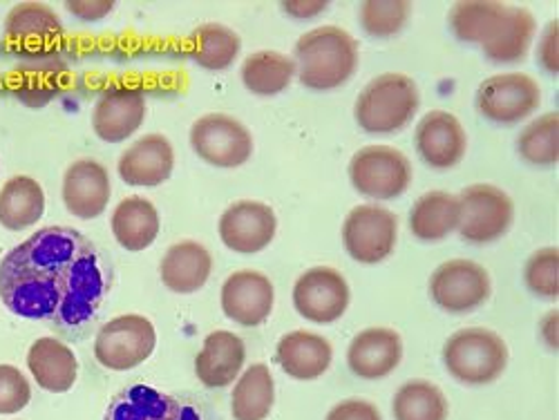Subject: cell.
Instances as JSON below:
<instances>
[{"mask_svg":"<svg viewBox=\"0 0 559 420\" xmlns=\"http://www.w3.org/2000/svg\"><path fill=\"white\" fill-rule=\"evenodd\" d=\"M418 106L421 95L416 83L407 74L388 72L365 85L354 115L367 134H394L412 121Z\"/></svg>","mask_w":559,"mask_h":420,"instance_id":"obj_3","label":"cell"},{"mask_svg":"<svg viewBox=\"0 0 559 420\" xmlns=\"http://www.w3.org/2000/svg\"><path fill=\"white\" fill-rule=\"evenodd\" d=\"M296 76V63L287 55L262 50L242 63V83L255 97H275L285 92Z\"/></svg>","mask_w":559,"mask_h":420,"instance_id":"obj_32","label":"cell"},{"mask_svg":"<svg viewBox=\"0 0 559 420\" xmlns=\"http://www.w3.org/2000/svg\"><path fill=\"white\" fill-rule=\"evenodd\" d=\"M175 170V151L164 134H144L119 157L117 172L132 189H157Z\"/></svg>","mask_w":559,"mask_h":420,"instance_id":"obj_18","label":"cell"},{"mask_svg":"<svg viewBox=\"0 0 559 420\" xmlns=\"http://www.w3.org/2000/svg\"><path fill=\"white\" fill-rule=\"evenodd\" d=\"M328 8L330 3H322V0H316V3H283V10L294 19H313Z\"/></svg>","mask_w":559,"mask_h":420,"instance_id":"obj_44","label":"cell"},{"mask_svg":"<svg viewBox=\"0 0 559 420\" xmlns=\"http://www.w3.org/2000/svg\"><path fill=\"white\" fill-rule=\"evenodd\" d=\"M520 157L533 166L548 168L559 161V115L546 112L531 121L518 139Z\"/></svg>","mask_w":559,"mask_h":420,"instance_id":"obj_36","label":"cell"},{"mask_svg":"<svg viewBox=\"0 0 559 420\" xmlns=\"http://www.w3.org/2000/svg\"><path fill=\"white\" fill-rule=\"evenodd\" d=\"M193 52L191 59L204 68V70H226L240 57L242 40L240 36L226 25L219 23H206L195 29L193 34Z\"/></svg>","mask_w":559,"mask_h":420,"instance_id":"obj_33","label":"cell"},{"mask_svg":"<svg viewBox=\"0 0 559 420\" xmlns=\"http://www.w3.org/2000/svg\"><path fill=\"white\" fill-rule=\"evenodd\" d=\"M66 10L83 23H97L115 10V3H108V0H99V3H79V0H74V3H66Z\"/></svg>","mask_w":559,"mask_h":420,"instance_id":"obj_43","label":"cell"},{"mask_svg":"<svg viewBox=\"0 0 559 420\" xmlns=\"http://www.w3.org/2000/svg\"><path fill=\"white\" fill-rule=\"evenodd\" d=\"M275 400V383L266 364H251L233 387L230 413L236 420H264Z\"/></svg>","mask_w":559,"mask_h":420,"instance_id":"obj_31","label":"cell"},{"mask_svg":"<svg viewBox=\"0 0 559 420\" xmlns=\"http://www.w3.org/2000/svg\"><path fill=\"white\" fill-rule=\"evenodd\" d=\"M526 287L546 300L559 298V251L557 247L535 251L524 268Z\"/></svg>","mask_w":559,"mask_h":420,"instance_id":"obj_38","label":"cell"},{"mask_svg":"<svg viewBox=\"0 0 559 420\" xmlns=\"http://www.w3.org/2000/svg\"><path fill=\"white\" fill-rule=\"evenodd\" d=\"M277 364L296 381H316L332 367L334 349L328 338L311 332H292L280 338Z\"/></svg>","mask_w":559,"mask_h":420,"instance_id":"obj_23","label":"cell"},{"mask_svg":"<svg viewBox=\"0 0 559 420\" xmlns=\"http://www.w3.org/2000/svg\"><path fill=\"white\" fill-rule=\"evenodd\" d=\"M110 226L119 247L130 253H139L155 244L162 230V219L151 200L126 197L115 208Z\"/></svg>","mask_w":559,"mask_h":420,"instance_id":"obj_26","label":"cell"},{"mask_svg":"<svg viewBox=\"0 0 559 420\" xmlns=\"http://www.w3.org/2000/svg\"><path fill=\"white\" fill-rule=\"evenodd\" d=\"M490 275L473 260H448L430 277L435 304L452 315L479 309L490 298Z\"/></svg>","mask_w":559,"mask_h":420,"instance_id":"obj_11","label":"cell"},{"mask_svg":"<svg viewBox=\"0 0 559 420\" xmlns=\"http://www.w3.org/2000/svg\"><path fill=\"white\" fill-rule=\"evenodd\" d=\"M559 23L557 21H550L542 34V40L537 45V59H539V65L557 76L559 74Z\"/></svg>","mask_w":559,"mask_h":420,"instance_id":"obj_40","label":"cell"},{"mask_svg":"<svg viewBox=\"0 0 559 420\" xmlns=\"http://www.w3.org/2000/svg\"><path fill=\"white\" fill-rule=\"evenodd\" d=\"M157 345V332L148 317L126 313L112 317L97 332L95 358L110 371H128L146 362Z\"/></svg>","mask_w":559,"mask_h":420,"instance_id":"obj_6","label":"cell"},{"mask_svg":"<svg viewBox=\"0 0 559 420\" xmlns=\"http://www.w3.org/2000/svg\"><path fill=\"white\" fill-rule=\"evenodd\" d=\"M324 420H383V416L377 409V405H371L367 400H358V398H349V400H343L336 407H332V411Z\"/></svg>","mask_w":559,"mask_h":420,"instance_id":"obj_41","label":"cell"},{"mask_svg":"<svg viewBox=\"0 0 559 420\" xmlns=\"http://www.w3.org/2000/svg\"><path fill=\"white\" fill-rule=\"evenodd\" d=\"M506 8V3H492V0L456 3L450 12V29L461 43L484 45L501 21Z\"/></svg>","mask_w":559,"mask_h":420,"instance_id":"obj_34","label":"cell"},{"mask_svg":"<svg viewBox=\"0 0 559 420\" xmlns=\"http://www.w3.org/2000/svg\"><path fill=\"white\" fill-rule=\"evenodd\" d=\"M443 364L461 385H490L506 371L508 347L495 332L471 326L448 338L443 345Z\"/></svg>","mask_w":559,"mask_h":420,"instance_id":"obj_4","label":"cell"},{"mask_svg":"<svg viewBox=\"0 0 559 420\" xmlns=\"http://www.w3.org/2000/svg\"><path fill=\"white\" fill-rule=\"evenodd\" d=\"M45 213L43 185L27 175H16L0 189V226L25 230L40 221Z\"/></svg>","mask_w":559,"mask_h":420,"instance_id":"obj_28","label":"cell"},{"mask_svg":"<svg viewBox=\"0 0 559 420\" xmlns=\"http://www.w3.org/2000/svg\"><path fill=\"white\" fill-rule=\"evenodd\" d=\"M542 104V89L531 74L508 72L486 79L477 89V110L484 119L512 125L528 119Z\"/></svg>","mask_w":559,"mask_h":420,"instance_id":"obj_9","label":"cell"},{"mask_svg":"<svg viewBox=\"0 0 559 420\" xmlns=\"http://www.w3.org/2000/svg\"><path fill=\"white\" fill-rule=\"evenodd\" d=\"M177 400H179L177 420H217L215 413L211 411L209 403H204L200 396L181 394V396H177Z\"/></svg>","mask_w":559,"mask_h":420,"instance_id":"obj_42","label":"cell"},{"mask_svg":"<svg viewBox=\"0 0 559 420\" xmlns=\"http://www.w3.org/2000/svg\"><path fill=\"white\" fill-rule=\"evenodd\" d=\"M296 74L309 89H336L358 68V43L336 25L316 27L302 34L294 50Z\"/></svg>","mask_w":559,"mask_h":420,"instance_id":"obj_2","label":"cell"},{"mask_svg":"<svg viewBox=\"0 0 559 420\" xmlns=\"http://www.w3.org/2000/svg\"><path fill=\"white\" fill-rule=\"evenodd\" d=\"M394 420H448V398L430 381L401 385L392 403Z\"/></svg>","mask_w":559,"mask_h":420,"instance_id":"obj_35","label":"cell"},{"mask_svg":"<svg viewBox=\"0 0 559 420\" xmlns=\"http://www.w3.org/2000/svg\"><path fill=\"white\" fill-rule=\"evenodd\" d=\"M461 204L456 195L432 191L418 197L409 213V230L418 242L435 244L459 228Z\"/></svg>","mask_w":559,"mask_h":420,"instance_id":"obj_27","label":"cell"},{"mask_svg":"<svg viewBox=\"0 0 559 420\" xmlns=\"http://www.w3.org/2000/svg\"><path fill=\"white\" fill-rule=\"evenodd\" d=\"M219 240L233 253L253 255L264 251L277 230V217L271 206L253 200H242L228 206L217 224Z\"/></svg>","mask_w":559,"mask_h":420,"instance_id":"obj_13","label":"cell"},{"mask_svg":"<svg viewBox=\"0 0 559 420\" xmlns=\"http://www.w3.org/2000/svg\"><path fill=\"white\" fill-rule=\"evenodd\" d=\"M412 14L405 0H367L360 5V25L369 36L390 38L399 34Z\"/></svg>","mask_w":559,"mask_h":420,"instance_id":"obj_37","label":"cell"},{"mask_svg":"<svg viewBox=\"0 0 559 420\" xmlns=\"http://www.w3.org/2000/svg\"><path fill=\"white\" fill-rule=\"evenodd\" d=\"M414 144L416 153L432 170H450L461 164L465 151H468V134L454 115L432 110L418 121Z\"/></svg>","mask_w":559,"mask_h":420,"instance_id":"obj_16","label":"cell"},{"mask_svg":"<svg viewBox=\"0 0 559 420\" xmlns=\"http://www.w3.org/2000/svg\"><path fill=\"white\" fill-rule=\"evenodd\" d=\"M110 287L108 255L68 226L36 230L0 262V302L8 311L52 322L66 336L81 338Z\"/></svg>","mask_w":559,"mask_h":420,"instance_id":"obj_1","label":"cell"},{"mask_svg":"<svg viewBox=\"0 0 559 420\" xmlns=\"http://www.w3.org/2000/svg\"><path fill=\"white\" fill-rule=\"evenodd\" d=\"M27 367L36 385L50 394L70 392L79 376L74 351L59 338H38L27 351Z\"/></svg>","mask_w":559,"mask_h":420,"instance_id":"obj_24","label":"cell"},{"mask_svg":"<svg viewBox=\"0 0 559 420\" xmlns=\"http://www.w3.org/2000/svg\"><path fill=\"white\" fill-rule=\"evenodd\" d=\"M354 189L369 200H396L412 183L409 159L392 146H365L349 161Z\"/></svg>","mask_w":559,"mask_h":420,"instance_id":"obj_7","label":"cell"},{"mask_svg":"<svg viewBox=\"0 0 559 420\" xmlns=\"http://www.w3.org/2000/svg\"><path fill=\"white\" fill-rule=\"evenodd\" d=\"M399 219L392 211L362 204L349 211L343 224V247L358 264H379L394 253Z\"/></svg>","mask_w":559,"mask_h":420,"instance_id":"obj_10","label":"cell"},{"mask_svg":"<svg viewBox=\"0 0 559 420\" xmlns=\"http://www.w3.org/2000/svg\"><path fill=\"white\" fill-rule=\"evenodd\" d=\"M191 148L209 166L233 170L245 166L253 155L249 128L230 115H204L191 125Z\"/></svg>","mask_w":559,"mask_h":420,"instance_id":"obj_8","label":"cell"},{"mask_svg":"<svg viewBox=\"0 0 559 420\" xmlns=\"http://www.w3.org/2000/svg\"><path fill=\"white\" fill-rule=\"evenodd\" d=\"M535 16L526 8L508 5L501 21L481 45L484 55L497 65L520 63L533 45L535 38Z\"/></svg>","mask_w":559,"mask_h":420,"instance_id":"obj_25","label":"cell"},{"mask_svg":"<svg viewBox=\"0 0 559 420\" xmlns=\"http://www.w3.org/2000/svg\"><path fill=\"white\" fill-rule=\"evenodd\" d=\"M213 257L211 251L193 240L173 244L159 266L162 283L168 291L179 296H191L200 291L211 277Z\"/></svg>","mask_w":559,"mask_h":420,"instance_id":"obj_22","label":"cell"},{"mask_svg":"<svg viewBox=\"0 0 559 420\" xmlns=\"http://www.w3.org/2000/svg\"><path fill=\"white\" fill-rule=\"evenodd\" d=\"M459 236L468 244H490L503 238L515 221V204L492 183L468 185L461 195Z\"/></svg>","mask_w":559,"mask_h":420,"instance_id":"obj_5","label":"cell"},{"mask_svg":"<svg viewBox=\"0 0 559 420\" xmlns=\"http://www.w3.org/2000/svg\"><path fill=\"white\" fill-rule=\"evenodd\" d=\"M177 396L162 394L144 383H134L110 400L104 420H177Z\"/></svg>","mask_w":559,"mask_h":420,"instance_id":"obj_29","label":"cell"},{"mask_svg":"<svg viewBox=\"0 0 559 420\" xmlns=\"http://www.w3.org/2000/svg\"><path fill=\"white\" fill-rule=\"evenodd\" d=\"M349 285L341 271L332 266H313L305 271L294 287L296 311L316 324L341 320L349 307Z\"/></svg>","mask_w":559,"mask_h":420,"instance_id":"obj_12","label":"cell"},{"mask_svg":"<svg viewBox=\"0 0 559 420\" xmlns=\"http://www.w3.org/2000/svg\"><path fill=\"white\" fill-rule=\"evenodd\" d=\"M63 204L79 219H97L110 202V177L104 164L79 159L63 175Z\"/></svg>","mask_w":559,"mask_h":420,"instance_id":"obj_19","label":"cell"},{"mask_svg":"<svg viewBox=\"0 0 559 420\" xmlns=\"http://www.w3.org/2000/svg\"><path fill=\"white\" fill-rule=\"evenodd\" d=\"M275 302L271 279L260 271H236L222 285V311L240 326H260L269 320Z\"/></svg>","mask_w":559,"mask_h":420,"instance_id":"obj_15","label":"cell"},{"mask_svg":"<svg viewBox=\"0 0 559 420\" xmlns=\"http://www.w3.org/2000/svg\"><path fill=\"white\" fill-rule=\"evenodd\" d=\"M245 360L247 347L240 336L230 332H213L206 336L195 358V373L204 387L222 389L240 376Z\"/></svg>","mask_w":559,"mask_h":420,"instance_id":"obj_21","label":"cell"},{"mask_svg":"<svg viewBox=\"0 0 559 420\" xmlns=\"http://www.w3.org/2000/svg\"><path fill=\"white\" fill-rule=\"evenodd\" d=\"M146 119V95L136 87H110L92 110V130L106 144H121Z\"/></svg>","mask_w":559,"mask_h":420,"instance_id":"obj_17","label":"cell"},{"mask_svg":"<svg viewBox=\"0 0 559 420\" xmlns=\"http://www.w3.org/2000/svg\"><path fill=\"white\" fill-rule=\"evenodd\" d=\"M557 322H559V311L555 309V311H548L546 317H544L542 324H539V329H542L539 334H542L544 343H546L548 349L555 351V353H557V347H559V343H557Z\"/></svg>","mask_w":559,"mask_h":420,"instance_id":"obj_45","label":"cell"},{"mask_svg":"<svg viewBox=\"0 0 559 420\" xmlns=\"http://www.w3.org/2000/svg\"><path fill=\"white\" fill-rule=\"evenodd\" d=\"M68 83V65L59 59H32L16 70V95L29 108L48 106Z\"/></svg>","mask_w":559,"mask_h":420,"instance_id":"obj_30","label":"cell"},{"mask_svg":"<svg viewBox=\"0 0 559 420\" xmlns=\"http://www.w3.org/2000/svg\"><path fill=\"white\" fill-rule=\"evenodd\" d=\"M63 36V23L52 8L43 3H19L5 19V38L25 57L45 59Z\"/></svg>","mask_w":559,"mask_h":420,"instance_id":"obj_14","label":"cell"},{"mask_svg":"<svg viewBox=\"0 0 559 420\" xmlns=\"http://www.w3.org/2000/svg\"><path fill=\"white\" fill-rule=\"evenodd\" d=\"M403 340L394 329L371 326L354 336L347 349V364L362 381H381L401 364Z\"/></svg>","mask_w":559,"mask_h":420,"instance_id":"obj_20","label":"cell"},{"mask_svg":"<svg viewBox=\"0 0 559 420\" xmlns=\"http://www.w3.org/2000/svg\"><path fill=\"white\" fill-rule=\"evenodd\" d=\"M32 400L29 381L12 364H0V413L12 416L23 411Z\"/></svg>","mask_w":559,"mask_h":420,"instance_id":"obj_39","label":"cell"}]
</instances>
